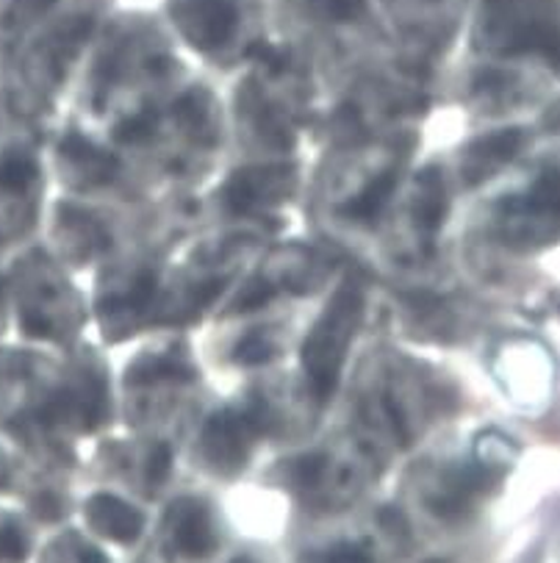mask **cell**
Wrapping results in <instances>:
<instances>
[{
	"label": "cell",
	"instance_id": "obj_1",
	"mask_svg": "<svg viewBox=\"0 0 560 563\" xmlns=\"http://www.w3.org/2000/svg\"><path fill=\"white\" fill-rule=\"evenodd\" d=\"M364 302L355 286H341L333 300L328 302L325 314L308 333L303 344V366L308 372V384L317 400H328L339 384L341 364L347 358V347L353 342L355 328H359Z\"/></svg>",
	"mask_w": 560,
	"mask_h": 563
},
{
	"label": "cell",
	"instance_id": "obj_2",
	"mask_svg": "<svg viewBox=\"0 0 560 563\" xmlns=\"http://www.w3.org/2000/svg\"><path fill=\"white\" fill-rule=\"evenodd\" d=\"M259 430L261 422L253 413H217V417L206 424V430H202V450H206V459L211 461L217 470H239V466L248 461L250 442H253Z\"/></svg>",
	"mask_w": 560,
	"mask_h": 563
},
{
	"label": "cell",
	"instance_id": "obj_3",
	"mask_svg": "<svg viewBox=\"0 0 560 563\" xmlns=\"http://www.w3.org/2000/svg\"><path fill=\"white\" fill-rule=\"evenodd\" d=\"M184 25L191 45L211 51L231 40L237 29V7L231 0H195L186 12Z\"/></svg>",
	"mask_w": 560,
	"mask_h": 563
},
{
	"label": "cell",
	"instance_id": "obj_4",
	"mask_svg": "<svg viewBox=\"0 0 560 563\" xmlns=\"http://www.w3.org/2000/svg\"><path fill=\"white\" fill-rule=\"evenodd\" d=\"M87 519L100 536L120 541V544L136 541L142 528H145L142 514L128 506V503H122L120 497H114V494H95L87 506Z\"/></svg>",
	"mask_w": 560,
	"mask_h": 563
},
{
	"label": "cell",
	"instance_id": "obj_5",
	"mask_svg": "<svg viewBox=\"0 0 560 563\" xmlns=\"http://www.w3.org/2000/svg\"><path fill=\"white\" fill-rule=\"evenodd\" d=\"M169 522H173V544L184 558H206L215 550V530H211V519L200 503L191 499H180L178 506L169 511Z\"/></svg>",
	"mask_w": 560,
	"mask_h": 563
},
{
	"label": "cell",
	"instance_id": "obj_6",
	"mask_svg": "<svg viewBox=\"0 0 560 563\" xmlns=\"http://www.w3.org/2000/svg\"><path fill=\"white\" fill-rule=\"evenodd\" d=\"M286 169H244V173H237L226 186V206L237 214L242 211H250L253 206L261 203L264 195H277V184L286 180Z\"/></svg>",
	"mask_w": 560,
	"mask_h": 563
},
{
	"label": "cell",
	"instance_id": "obj_7",
	"mask_svg": "<svg viewBox=\"0 0 560 563\" xmlns=\"http://www.w3.org/2000/svg\"><path fill=\"white\" fill-rule=\"evenodd\" d=\"M521 145H525V134H521L519 129H508L499 131V134L485 136V140H480L477 145L469 151L466 173L472 175V180L485 178V173H492L499 164L510 162V158L519 153Z\"/></svg>",
	"mask_w": 560,
	"mask_h": 563
},
{
	"label": "cell",
	"instance_id": "obj_8",
	"mask_svg": "<svg viewBox=\"0 0 560 563\" xmlns=\"http://www.w3.org/2000/svg\"><path fill=\"white\" fill-rule=\"evenodd\" d=\"M447 211V198H444V180L441 175H436L433 169L419 175V195H416L414 203V217L416 225L422 231H436L444 220Z\"/></svg>",
	"mask_w": 560,
	"mask_h": 563
},
{
	"label": "cell",
	"instance_id": "obj_9",
	"mask_svg": "<svg viewBox=\"0 0 560 563\" xmlns=\"http://www.w3.org/2000/svg\"><path fill=\"white\" fill-rule=\"evenodd\" d=\"M394 186H397V173L394 169H386V173L375 175L370 184L355 195L350 203L344 206L347 217H355V220H375L383 209H386L388 198H392Z\"/></svg>",
	"mask_w": 560,
	"mask_h": 563
},
{
	"label": "cell",
	"instance_id": "obj_10",
	"mask_svg": "<svg viewBox=\"0 0 560 563\" xmlns=\"http://www.w3.org/2000/svg\"><path fill=\"white\" fill-rule=\"evenodd\" d=\"M191 369L175 358H164V355H153V358H142L131 366L128 380L131 384H158V380H189Z\"/></svg>",
	"mask_w": 560,
	"mask_h": 563
},
{
	"label": "cell",
	"instance_id": "obj_11",
	"mask_svg": "<svg viewBox=\"0 0 560 563\" xmlns=\"http://www.w3.org/2000/svg\"><path fill=\"white\" fill-rule=\"evenodd\" d=\"M525 206L536 214H549L560 217V169H549L541 178L536 180V186L527 195Z\"/></svg>",
	"mask_w": 560,
	"mask_h": 563
},
{
	"label": "cell",
	"instance_id": "obj_12",
	"mask_svg": "<svg viewBox=\"0 0 560 563\" xmlns=\"http://www.w3.org/2000/svg\"><path fill=\"white\" fill-rule=\"evenodd\" d=\"M62 151L67 153L69 158H76L81 167H87L89 173H98V175H109L111 178V169H114V158L109 156V153L98 151L95 145H89L87 140H81V136H67L62 145Z\"/></svg>",
	"mask_w": 560,
	"mask_h": 563
},
{
	"label": "cell",
	"instance_id": "obj_13",
	"mask_svg": "<svg viewBox=\"0 0 560 563\" xmlns=\"http://www.w3.org/2000/svg\"><path fill=\"white\" fill-rule=\"evenodd\" d=\"M36 167L29 156H20V153H12L0 162V189L7 192H23L29 189L31 180H34Z\"/></svg>",
	"mask_w": 560,
	"mask_h": 563
},
{
	"label": "cell",
	"instance_id": "obj_14",
	"mask_svg": "<svg viewBox=\"0 0 560 563\" xmlns=\"http://www.w3.org/2000/svg\"><path fill=\"white\" fill-rule=\"evenodd\" d=\"M106 389L100 380H87L78 397V411H81L84 428H98L106 417Z\"/></svg>",
	"mask_w": 560,
	"mask_h": 563
},
{
	"label": "cell",
	"instance_id": "obj_15",
	"mask_svg": "<svg viewBox=\"0 0 560 563\" xmlns=\"http://www.w3.org/2000/svg\"><path fill=\"white\" fill-rule=\"evenodd\" d=\"M270 358H272L270 342H266L264 336H259V333H250V336H244L242 342L237 344V361H239V364L259 366V364H266Z\"/></svg>",
	"mask_w": 560,
	"mask_h": 563
},
{
	"label": "cell",
	"instance_id": "obj_16",
	"mask_svg": "<svg viewBox=\"0 0 560 563\" xmlns=\"http://www.w3.org/2000/svg\"><path fill=\"white\" fill-rule=\"evenodd\" d=\"M153 125H156V117H153L151 111H142V114L122 122L120 129H117V136H120L122 142H142L153 134Z\"/></svg>",
	"mask_w": 560,
	"mask_h": 563
},
{
	"label": "cell",
	"instance_id": "obj_17",
	"mask_svg": "<svg viewBox=\"0 0 560 563\" xmlns=\"http://www.w3.org/2000/svg\"><path fill=\"white\" fill-rule=\"evenodd\" d=\"M153 291H156V275L145 273L142 278L136 280V284H133L131 295H125L122 300H117V302H120V306H125V308H142L147 300H151Z\"/></svg>",
	"mask_w": 560,
	"mask_h": 563
},
{
	"label": "cell",
	"instance_id": "obj_18",
	"mask_svg": "<svg viewBox=\"0 0 560 563\" xmlns=\"http://www.w3.org/2000/svg\"><path fill=\"white\" fill-rule=\"evenodd\" d=\"M169 470H173V453H169L167 444H158V448L151 453V461H147V481L164 483L167 481Z\"/></svg>",
	"mask_w": 560,
	"mask_h": 563
},
{
	"label": "cell",
	"instance_id": "obj_19",
	"mask_svg": "<svg viewBox=\"0 0 560 563\" xmlns=\"http://www.w3.org/2000/svg\"><path fill=\"white\" fill-rule=\"evenodd\" d=\"M0 558L3 561H23L25 558V541L18 530H0Z\"/></svg>",
	"mask_w": 560,
	"mask_h": 563
},
{
	"label": "cell",
	"instance_id": "obj_20",
	"mask_svg": "<svg viewBox=\"0 0 560 563\" xmlns=\"http://www.w3.org/2000/svg\"><path fill=\"white\" fill-rule=\"evenodd\" d=\"M322 470H325L322 455H308V459L297 461L295 464V477L300 486H314V483L319 481V475H322Z\"/></svg>",
	"mask_w": 560,
	"mask_h": 563
},
{
	"label": "cell",
	"instance_id": "obj_21",
	"mask_svg": "<svg viewBox=\"0 0 560 563\" xmlns=\"http://www.w3.org/2000/svg\"><path fill=\"white\" fill-rule=\"evenodd\" d=\"M364 12V0H330V14L339 20H353Z\"/></svg>",
	"mask_w": 560,
	"mask_h": 563
},
{
	"label": "cell",
	"instance_id": "obj_22",
	"mask_svg": "<svg viewBox=\"0 0 560 563\" xmlns=\"http://www.w3.org/2000/svg\"><path fill=\"white\" fill-rule=\"evenodd\" d=\"M275 295V291H272V286H250L248 289V295L242 297V300H239V306L244 308V311H250V308H255V306H264L266 300H270V297Z\"/></svg>",
	"mask_w": 560,
	"mask_h": 563
},
{
	"label": "cell",
	"instance_id": "obj_23",
	"mask_svg": "<svg viewBox=\"0 0 560 563\" xmlns=\"http://www.w3.org/2000/svg\"><path fill=\"white\" fill-rule=\"evenodd\" d=\"M328 563H370V558H366L364 552L344 547V550H336L333 555H330Z\"/></svg>",
	"mask_w": 560,
	"mask_h": 563
},
{
	"label": "cell",
	"instance_id": "obj_24",
	"mask_svg": "<svg viewBox=\"0 0 560 563\" xmlns=\"http://www.w3.org/2000/svg\"><path fill=\"white\" fill-rule=\"evenodd\" d=\"M81 563H109V561H106L103 552H98L89 547V550H81Z\"/></svg>",
	"mask_w": 560,
	"mask_h": 563
},
{
	"label": "cell",
	"instance_id": "obj_25",
	"mask_svg": "<svg viewBox=\"0 0 560 563\" xmlns=\"http://www.w3.org/2000/svg\"><path fill=\"white\" fill-rule=\"evenodd\" d=\"M233 563H253V561H248V558H239V561H233Z\"/></svg>",
	"mask_w": 560,
	"mask_h": 563
},
{
	"label": "cell",
	"instance_id": "obj_26",
	"mask_svg": "<svg viewBox=\"0 0 560 563\" xmlns=\"http://www.w3.org/2000/svg\"><path fill=\"white\" fill-rule=\"evenodd\" d=\"M0 291H3V284H0Z\"/></svg>",
	"mask_w": 560,
	"mask_h": 563
}]
</instances>
